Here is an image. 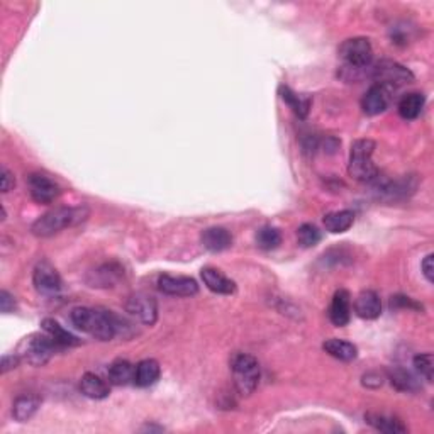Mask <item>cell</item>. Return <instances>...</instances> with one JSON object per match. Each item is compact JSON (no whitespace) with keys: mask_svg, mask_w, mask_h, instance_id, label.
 I'll return each instance as SVG.
<instances>
[{"mask_svg":"<svg viewBox=\"0 0 434 434\" xmlns=\"http://www.w3.org/2000/svg\"><path fill=\"white\" fill-rule=\"evenodd\" d=\"M392 88L385 87V85L375 84L366 91L361 99V108L365 114L368 115H379L381 112L387 111L388 104L392 99Z\"/></svg>","mask_w":434,"mask_h":434,"instance_id":"11","label":"cell"},{"mask_svg":"<svg viewBox=\"0 0 434 434\" xmlns=\"http://www.w3.org/2000/svg\"><path fill=\"white\" fill-rule=\"evenodd\" d=\"M280 243H282V234H280V231L276 229V227H270V226L261 227V229L256 233L258 248L270 252V249L279 248Z\"/></svg>","mask_w":434,"mask_h":434,"instance_id":"29","label":"cell"},{"mask_svg":"<svg viewBox=\"0 0 434 434\" xmlns=\"http://www.w3.org/2000/svg\"><path fill=\"white\" fill-rule=\"evenodd\" d=\"M202 280H204L205 287L209 290L214 292V294L220 295H231L236 292V283L233 280H229L227 276H224L223 273L216 268H204L202 270Z\"/></svg>","mask_w":434,"mask_h":434,"instance_id":"16","label":"cell"},{"mask_svg":"<svg viewBox=\"0 0 434 434\" xmlns=\"http://www.w3.org/2000/svg\"><path fill=\"white\" fill-rule=\"evenodd\" d=\"M92 275L93 280H88L92 287H114L121 280L122 270L119 265L106 263L97 268L95 272H92Z\"/></svg>","mask_w":434,"mask_h":434,"instance_id":"23","label":"cell"},{"mask_svg":"<svg viewBox=\"0 0 434 434\" xmlns=\"http://www.w3.org/2000/svg\"><path fill=\"white\" fill-rule=\"evenodd\" d=\"M28 185L32 200L37 202V204H51L59 196V187L43 173L29 175Z\"/></svg>","mask_w":434,"mask_h":434,"instance_id":"10","label":"cell"},{"mask_svg":"<svg viewBox=\"0 0 434 434\" xmlns=\"http://www.w3.org/2000/svg\"><path fill=\"white\" fill-rule=\"evenodd\" d=\"M365 419H366V422L372 426V428H375L377 431H380V433H387V434L407 433V428L399 421V419L385 416V414L368 413L365 416Z\"/></svg>","mask_w":434,"mask_h":434,"instance_id":"20","label":"cell"},{"mask_svg":"<svg viewBox=\"0 0 434 434\" xmlns=\"http://www.w3.org/2000/svg\"><path fill=\"white\" fill-rule=\"evenodd\" d=\"M43 329L48 336L56 343L58 348H68V346H77L78 339L75 338L72 332L66 331L63 326H59L55 319H44L43 321Z\"/></svg>","mask_w":434,"mask_h":434,"instance_id":"22","label":"cell"},{"mask_svg":"<svg viewBox=\"0 0 434 434\" xmlns=\"http://www.w3.org/2000/svg\"><path fill=\"white\" fill-rule=\"evenodd\" d=\"M373 151H375V143L372 140H358L351 146L348 173L355 180L372 183L379 177V168L372 160Z\"/></svg>","mask_w":434,"mask_h":434,"instance_id":"3","label":"cell"},{"mask_svg":"<svg viewBox=\"0 0 434 434\" xmlns=\"http://www.w3.org/2000/svg\"><path fill=\"white\" fill-rule=\"evenodd\" d=\"M355 312L358 317L366 321H373L380 317L381 314V301L379 294L373 290H363L355 299Z\"/></svg>","mask_w":434,"mask_h":434,"instance_id":"14","label":"cell"},{"mask_svg":"<svg viewBox=\"0 0 434 434\" xmlns=\"http://www.w3.org/2000/svg\"><path fill=\"white\" fill-rule=\"evenodd\" d=\"M323 348L326 353L331 355V357L336 358V360L353 361L355 358L358 357L357 346L350 341H344V339H338V338L328 339V341L323 344Z\"/></svg>","mask_w":434,"mask_h":434,"instance_id":"19","label":"cell"},{"mask_svg":"<svg viewBox=\"0 0 434 434\" xmlns=\"http://www.w3.org/2000/svg\"><path fill=\"white\" fill-rule=\"evenodd\" d=\"M72 323L80 331L87 332L100 341H111L119 332V323L121 321L114 314L107 310L91 309V308H77L72 310Z\"/></svg>","mask_w":434,"mask_h":434,"instance_id":"1","label":"cell"},{"mask_svg":"<svg viewBox=\"0 0 434 434\" xmlns=\"http://www.w3.org/2000/svg\"><path fill=\"white\" fill-rule=\"evenodd\" d=\"M355 223V214L351 211H338V212H331L324 217V227L326 231L332 234H339V233H346Z\"/></svg>","mask_w":434,"mask_h":434,"instance_id":"25","label":"cell"},{"mask_svg":"<svg viewBox=\"0 0 434 434\" xmlns=\"http://www.w3.org/2000/svg\"><path fill=\"white\" fill-rule=\"evenodd\" d=\"M14 308H16V301H14L12 295H10L7 290L0 292V309H2V312L3 314L12 312Z\"/></svg>","mask_w":434,"mask_h":434,"instance_id":"34","label":"cell"},{"mask_svg":"<svg viewBox=\"0 0 434 434\" xmlns=\"http://www.w3.org/2000/svg\"><path fill=\"white\" fill-rule=\"evenodd\" d=\"M280 97L283 99V102L289 104L292 111L299 115V117L304 119L309 114L310 108V99L309 97H302L294 91H290L289 87H280Z\"/></svg>","mask_w":434,"mask_h":434,"instance_id":"28","label":"cell"},{"mask_svg":"<svg viewBox=\"0 0 434 434\" xmlns=\"http://www.w3.org/2000/svg\"><path fill=\"white\" fill-rule=\"evenodd\" d=\"M233 377L236 390L241 395H249L260 384V363L252 355L239 353L233 358Z\"/></svg>","mask_w":434,"mask_h":434,"instance_id":"4","label":"cell"},{"mask_svg":"<svg viewBox=\"0 0 434 434\" xmlns=\"http://www.w3.org/2000/svg\"><path fill=\"white\" fill-rule=\"evenodd\" d=\"M421 268H422V275L426 276V280H428L429 283H433L434 282V254L433 253H429L428 256L422 260Z\"/></svg>","mask_w":434,"mask_h":434,"instance_id":"33","label":"cell"},{"mask_svg":"<svg viewBox=\"0 0 434 434\" xmlns=\"http://www.w3.org/2000/svg\"><path fill=\"white\" fill-rule=\"evenodd\" d=\"M19 361H21V358H19L17 355H6V357L2 358V373H7L9 370L17 368Z\"/></svg>","mask_w":434,"mask_h":434,"instance_id":"36","label":"cell"},{"mask_svg":"<svg viewBox=\"0 0 434 434\" xmlns=\"http://www.w3.org/2000/svg\"><path fill=\"white\" fill-rule=\"evenodd\" d=\"M414 366H416L417 373L424 377V380L433 381V370H434V358L433 353H422L414 358Z\"/></svg>","mask_w":434,"mask_h":434,"instance_id":"31","label":"cell"},{"mask_svg":"<svg viewBox=\"0 0 434 434\" xmlns=\"http://www.w3.org/2000/svg\"><path fill=\"white\" fill-rule=\"evenodd\" d=\"M388 380L394 385L395 388L400 392H416L419 390V384L416 380V377L413 375L407 370L400 368V366H395L388 372Z\"/></svg>","mask_w":434,"mask_h":434,"instance_id":"27","label":"cell"},{"mask_svg":"<svg viewBox=\"0 0 434 434\" xmlns=\"http://www.w3.org/2000/svg\"><path fill=\"white\" fill-rule=\"evenodd\" d=\"M88 216L85 207H58L53 211L41 216L31 226V233L37 238H50L58 234L59 231L72 227L75 224L82 223Z\"/></svg>","mask_w":434,"mask_h":434,"instance_id":"2","label":"cell"},{"mask_svg":"<svg viewBox=\"0 0 434 434\" xmlns=\"http://www.w3.org/2000/svg\"><path fill=\"white\" fill-rule=\"evenodd\" d=\"M339 58L346 68L366 70L373 59L372 44L366 37H351L339 46Z\"/></svg>","mask_w":434,"mask_h":434,"instance_id":"5","label":"cell"},{"mask_svg":"<svg viewBox=\"0 0 434 434\" xmlns=\"http://www.w3.org/2000/svg\"><path fill=\"white\" fill-rule=\"evenodd\" d=\"M32 283L41 295L56 297L62 292V276L50 261H41L36 265Z\"/></svg>","mask_w":434,"mask_h":434,"instance_id":"8","label":"cell"},{"mask_svg":"<svg viewBox=\"0 0 434 434\" xmlns=\"http://www.w3.org/2000/svg\"><path fill=\"white\" fill-rule=\"evenodd\" d=\"M200 243L207 252L212 253H220L224 249L231 248L233 245V236L224 227H207L205 231H202L200 234Z\"/></svg>","mask_w":434,"mask_h":434,"instance_id":"15","label":"cell"},{"mask_svg":"<svg viewBox=\"0 0 434 434\" xmlns=\"http://www.w3.org/2000/svg\"><path fill=\"white\" fill-rule=\"evenodd\" d=\"M126 310L144 326H153L158 319V305L148 294H134L127 299Z\"/></svg>","mask_w":434,"mask_h":434,"instance_id":"9","label":"cell"},{"mask_svg":"<svg viewBox=\"0 0 434 434\" xmlns=\"http://www.w3.org/2000/svg\"><path fill=\"white\" fill-rule=\"evenodd\" d=\"M58 350L56 343L48 334H35L22 344V357L32 366H43L51 360Z\"/></svg>","mask_w":434,"mask_h":434,"instance_id":"7","label":"cell"},{"mask_svg":"<svg viewBox=\"0 0 434 434\" xmlns=\"http://www.w3.org/2000/svg\"><path fill=\"white\" fill-rule=\"evenodd\" d=\"M41 406V397L35 394H26L16 399L12 407V416L19 422L29 421L37 413Z\"/></svg>","mask_w":434,"mask_h":434,"instance_id":"17","label":"cell"},{"mask_svg":"<svg viewBox=\"0 0 434 434\" xmlns=\"http://www.w3.org/2000/svg\"><path fill=\"white\" fill-rule=\"evenodd\" d=\"M329 321L332 324L343 328L350 323L351 317V297L348 290H338L332 297L331 305H329Z\"/></svg>","mask_w":434,"mask_h":434,"instance_id":"13","label":"cell"},{"mask_svg":"<svg viewBox=\"0 0 434 434\" xmlns=\"http://www.w3.org/2000/svg\"><path fill=\"white\" fill-rule=\"evenodd\" d=\"M392 308H407V309H416L422 310V305H419L417 302H414L411 297H404V295H395L390 301Z\"/></svg>","mask_w":434,"mask_h":434,"instance_id":"32","label":"cell"},{"mask_svg":"<svg viewBox=\"0 0 434 434\" xmlns=\"http://www.w3.org/2000/svg\"><path fill=\"white\" fill-rule=\"evenodd\" d=\"M363 385H366V387H380L381 385V377L377 375V373H366L365 377H363Z\"/></svg>","mask_w":434,"mask_h":434,"instance_id":"37","label":"cell"},{"mask_svg":"<svg viewBox=\"0 0 434 434\" xmlns=\"http://www.w3.org/2000/svg\"><path fill=\"white\" fill-rule=\"evenodd\" d=\"M372 77L375 78L377 84L385 85L388 88L400 87V85L411 84L414 80V75L409 68L400 65L392 59H381L372 68Z\"/></svg>","mask_w":434,"mask_h":434,"instance_id":"6","label":"cell"},{"mask_svg":"<svg viewBox=\"0 0 434 434\" xmlns=\"http://www.w3.org/2000/svg\"><path fill=\"white\" fill-rule=\"evenodd\" d=\"M136 366L131 365L127 360H115L108 366V380L114 385H127L134 381Z\"/></svg>","mask_w":434,"mask_h":434,"instance_id":"26","label":"cell"},{"mask_svg":"<svg viewBox=\"0 0 434 434\" xmlns=\"http://www.w3.org/2000/svg\"><path fill=\"white\" fill-rule=\"evenodd\" d=\"M158 287L163 294L173 295V297H192L199 292V285L190 276L162 275L158 280Z\"/></svg>","mask_w":434,"mask_h":434,"instance_id":"12","label":"cell"},{"mask_svg":"<svg viewBox=\"0 0 434 434\" xmlns=\"http://www.w3.org/2000/svg\"><path fill=\"white\" fill-rule=\"evenodd\" d=\"M16 185V180H14V175L7 170L6 167L2 168V192L7 194L14 189Z\"/></svg>","mask_w":434,"mask_h":434,"instance_id":"35","label":"cell"},{"mask_svg":"<svg viewBox=\"0 0 434 434\" xmlns=\"http://www.w3.org/2000/svg\"><path fill=\"white\" fill-rule=\"evenodd\" d=\"M160 363L156 360H143L136 365V375H134V384L138 387H149L156 384L160 379Z\"/></svg>","mask_w":434,"mask_h":434,"instance_id":"21","label":"cell"},{"mask_svg":"<svg viewBox=\"0 0 434 434\" xmlns=\"http://www.w3.org/2000/svg\"><path fill=\"white\" fill-rule=\"evenodd\" d=\"M80 392L88 399H106L111 394L108 385L100 377L93 375V373H85L80 380Z\"/></svg>","mask_w":434,"mask_h":434,"instance_id":"18","label":"cell"},{"mask_svg":"<svg viewBox=\"0 0 434 434\" xmlns=\"http://www.w3.org/2000/svg\"><path fill=\"white\" fill-rule=\"evenodd\" d=\"M426 99L422 93H407L402 100L399 102V114L400 117L406 121H414L421 115L422 108H424Z\"/></svg>","mask_w":434,"mask_h":434,"instance_id":"24","label":"cell"},{"mask_svg":"<svg viewBox=\"0 0 434 434\" xmlns=\"http://www.w3.org/2000/svg\"><path fill=\"white\" fill-rule=\"evenodd\" d=\"M297 239L304 248H312L321 241V231L314 224H302L297 229Z\"/></svg>","mask_w":434,"mask_h":434,"instance_id":"30","label":"cell"}]
</instances>
